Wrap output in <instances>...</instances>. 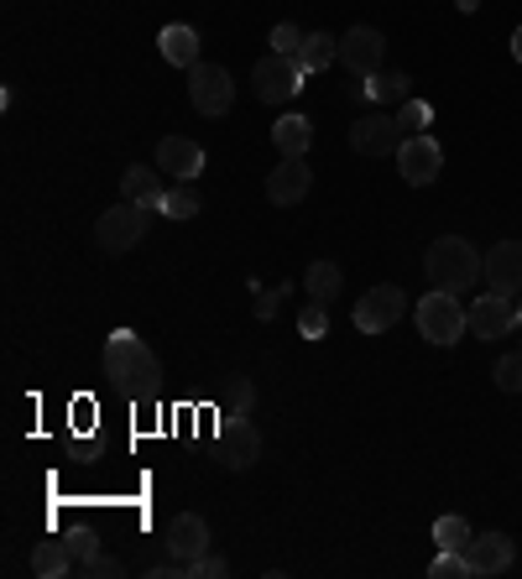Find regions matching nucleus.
<instances>
[{"mask_svg": "<svg viewBox=\"0 0 522 579\" xmlns=\"http://www.w3.org/2000/svg\"><path fill=\"white\" fill-rule=\"evenodd\" d=\"M188 100L199 116H230L236 105V79L225 74L220 63H194L188 68Z\"/></svg>", "mask_w": 522, "mask_h": 579, "instance_id": "obj_6", "label": "nucleus"}, {"mask_svg": "<svg viewBox=\"0 0 522 579\" xmlns=\"http://www.w3.org/2000/svg\"><path fill=\"white\" fill-rule=\"evenodd\" d=\"M465 329L476 335V340H502L518 329V303H507L502 293H486L465 308Z\"/></svg>", "mask_w": 522, "mask_h": 579, "instance_id": "obj_10", "label": "nucleus"}, {"mask_svg": "<svg viewBox=\"0 0 522 579\" xmlns=\"http://www.w3.org/2000/svg\"><path fill=\"white\" fill-rule=\"evenodd\" d=\"M79 575L84 579H121V559H110V554L95 548V554H84L79 559Z\"/></svg>", "mask_w": 522, "mask_h": 579, "instance_id": "obj_29", "label": "nucleus"}, {"mask_svg": "<svg viewBox=\"0 0 522 579\" xmlns=\"http://www.w3.org/2000/svg\"><path fill=\"white\" fill-rule=\"evenodd\" d=\"M428 120H434V105H423V100H402V116H398L402 131H413V136H418V131L428 125Z\"/></svg>", "mask_w": 522, "mask_h": 579, "instance_id": "obj_32", "label": "nucleus"}, {"mask_svg": "<svg viewBox=\"0 0 522 579\" xmlns=\"http://www.w3.org/2000/svg\"><path fill=\"white\" fill-rule=\"evenodd\" d=\"M162 178H157V167H126L121 173V199H131V204H146L152 215H162Z\"/></svg>", "mask_w": 522, "mask_h": 579, "instance_id": "obj_18", "label": "nucleus"}, {"mask_svg": "<svg viewBox=\"0 0 522 579\" xmlns=\"http://www.w3.org/2000/svg\"><path fill=\"white\" fill-rule=\"evenodd\" d=\"M230 575V564L220 559V554H204L199 564H194V579H225Z\"/></svg>", "mask_w": 522, "mask_h": 579, "instance_id": "obj_34", "label": "nucleus"}, {"mask_svg": "<svg viewBox=\"0 0 522 579\" xmlns=\"http://www.w3.org/2000/svg\"><path fill=\"white\" fill-rule=\"evenodd\" d=\"M32 575H37V579L74 575V543H68V538H42L37 548H32Z\"/></svg>", "mask_w": 522, "mask_h": 579, "instance_id": "obj_19", "label": "nucleus"}, {"mask_svg": "<svg viewBox=\"0 0 522 579\" xmlns=\"http://www.w3.org/2000/svg\"><path fill=\"white\" fill-rule=\"evenodd\" d=\"M497 386H502V392H522V350L497 360Z\"/></svg>", "mask_w": 522, "mask_h": 579, "instance_id": "obj_33", "label": "nucleus"}, {"mask_svg": "<svg viewBox=\"0 0 522 579\" xmlns=\"http://www.w3.org/2000/svg\"><path fill=\"white\" fill-rule=\"evenodd\" d=\"M439 167H444V146L434 136H407L398 146V173L407 183H413V188H428V183L439 178Z\"/></svg>", "mask_w": 522, "mask_h": 579, "instance_id": "obj_11", "label": "nucleus"}, {"mask_svg": "<svg viewBox=\"0 0 522 579\" xmlns=\"http://www.w3.org/2000/svg\"><path fill=\"white\" fill-rule=\"evenodd\" d=\"M146 225H152V209H146V204L121 199L116 209H105L100 220H95V245L110 251V256H126V251H137L141 245Z\"/></svg>", "mask_w": 522, "mask_h": 579, "instance_id": "obj_3", "label": "nucleus"}, {"mask_svg": "<svg viewBox=\"0 0 522 579\" xmlns=\"http://www.w3.org/2000/svg\"><path fill=\"white\" fill-rule=\"evenodd\" d=\"M303 37H308V32H298V26H293V21H278V26H272V53H282V58H298V47H303Z\"/></svg>", "mask_w": 522, "mask_h": 579, "instance_id": "obj_28", "label": "nucleus"}, {"mask_svg": "<svg viewBox=\"0 0 522 579\" xmlns=\"http://www.w3.org/2000/svg\"><path fill=\"white\" fill-rule=\"evenodd\" d=\"M308 188H314V173H308V162L303 157H282L272 173H267V199L278 204V209H293V204L308 199Z\"/></svg>", "mask_w": 522, "mask_h": 579, "instance_id": "obj_14", "label": "nucleus"}, {"mask_svg": "<svg viewBox=\"0 0 522 579\" xmlns=\"http://www.w3.org/2000/svg\"><path fill=\"white\" fill-rule=\"evenodd\" d=\"M413 319H418V335L428 345H455L465 335V308H460V298L444 293V287H434L428 298H418Z\"/></svg>", "mask_w": 522, "mask_h": 579, "instance_id": "obj_4", "label": "nucleus"}, {"mask_svg": "<svg viewBox=\"0 0 522 579\" xmlns=\"http://www.w3.org/2000/svg\"><path fill=\"white\" fill-rule=\"evenodd\" d=\"M486 287L491 293H522V240H502V245H491V256H486Z\"/></svg>", "mask_w": 522, "mask_h": 579, "instance_id": "obj_16", "label": "nucleus"}, {"mask_svg": "<svg viewBox=\"0 0 522 579\" xmlns=\"http://www.w3.org/2000/svg\"><path fill=\"white\" fill-rule=\"evenodd\" d=\"M303 79H308V74L298 68V58H282V53H267V58L251 68V89H257L261 105H287L303 89Z\"/></svg>", "mask_w": 522, "mask_h": 579, "instance_id": "obj_5", "label": "nucleus"}, {"mask_svg": "<svg viewBox=\"0 0 522 579\" xmlns=\"http://www.w3.org/2000/svg\"><path fill=\"white\" fill-rule=\"evenodd\" d=\"M402 314H407V293L392 287V282H382V287H371V293L356 303V329H361V335H387Z\"/></svg>", "mask_w": 522, "mask_h": 579, "instance_id": "obj_8", "label": "nucleus"}, {"mask_svg": "<svg viewBox=\"0 0 522 579\" xmlns=\"http://www.w3.org/2000/svg\"><path fill=\"white\" fill-rule=\"evenodd\" d=\"M455 6H460L465 17H470V11H476V6H481V0H455Z\"/></svg>", "mask_w": 522, "mask_h": 579, "instance_id": "obj_37", "label": "nucleus"}, {"mask_svg": "<svg viewBox=\"0 0 522 579\" xmlns=\"http://www.w3.org/2000/svg\"><path fill=\"white\" fill-rule=\"evenodd\" d=\"M340 287H345V272L335 266V261H314L308 272H303V293H308V303H329L340 298Z\"/></svg>", "mask_w": 522, "mask_h": 579, "instance_id": "obj_22", "label": "nucleus"}, {"mask_svg": "<svg viewBox=\"0 0 522 579\" xmlns=\"http://www.w3.org/2000/svg\"><path fill=\"white\" fill-rule=\"evenodd\" d=\"M518 324H522V298H518Z\"/></svg>", "mask_w": 522, "mask_h": 579, "instance_id": "obj_38", "label": "nucleus"}, {"mask_svg": "<svg viewBox=\"0 0 522 579\" xmlns=\"http://www.w3.org/2000/svg\"><path fill=\"white\" fill-rule=\"evenodd\" d=\"M215 460L225 470H251L261 460V434L251 418H220V439H215Z\"/></svg>", "mask_w": 522, "mask_h": 579, "instance_id": "obj_7", "label": "nucleus"}, {"mask_svg": "<svg viewBox=\"0 0 522 579\" xmlns=\"http://www.w3.org/2000/svg\"><path fill=\"white\" fill-rule=\"evenodd\" d=\"M382 58H387V37L377 26H350L340 37V63L356 74V79H371L382 74Z\"/></svg>", "mask_w": 522, "mask_h": 579, "instance_id": "obj_9", "label": "nucleus"}, {"mask_svg": "<svg viewBox=\"0 0 522 579\" xmlns=\"http://www.w3.org/2000/svg\"><path fill=\"white\" fill-rule=\"evenodd\" d=\"M476 538V533H470V522L465 517H439L434 522V543H439V548H455V554H465V543Z\"/></svg>", "mask_w": 522, "mask_h": 579, "instance_id": "obj_26", "label": "nucleus"}, {"mask_svg": "<svg viewBox=\"0 0 522 579\" xmlns=\"http://www.w3.org/2000/svg\"><path fill=\"white\" fill-rule=\"evenodd\" d=\"M512 58L522 63V26H518V32H512Z\"/></svg>", "mask_w": 522, "mask_h": 579, "instance_id": "obj_36", "label": "nucleus"}, {"mask_svg": "<svg viewBox=\"0 0 522 579\" xmlns=\"http://www.w3.org/2000/svg\"><path fill=\"white\" fill-rule=\"evenodd\" d=\"M423 272H428V282L444 287V293H470V287L486 277V256L465 236H439L423 251Z\"/></svg>", "mask_w": 522, "mask_h": 579, "instance_id": "obj_2", "label": "nucleus"}, {"mask_svg": "<svg viewBox=\"0 0 522 579\" xmlns=\"http://www.w3.org/2000/svg\"><path fill=\"white\" fill-rule=\"evenodd\" d=\"M282 303V287H257V319H272Z\"/></svg>", "mask_w": 522, "mask_h": 579, "instance_id": "obj_35", "label": "nucleus"}, {"mask_svg": "<svg viewBox=\"0 0 522 579\" xmlns=\"http://www.w3.org/2000/svg\"><path fill=\"white\" fill-rule=\"evenodd\" d=\"M162 58L173 63V68H194V63H199V32H194V26H183V21H173V26H162Z\"/></svg>", "mask_w": 522, "mask_h": 579, "instance_id": "obj_20", "label": "nucleus"}, {"mask_svg": "<svg viewBox=\"0 0 522 579\" xmlns=\"http://www.w3.org/2000/svg\"><path fill=\"white\" fill-rule=\"evenodd\" d=\"M298 335L303 340H324L329 335V314H324V303H308L298 314Z\"/></svg>", "mask_w": 522, "mask_h": 579, "instance_id": "obj_31", "label": "nucleus"}, {"mask_svg": "<svg viewBox=\"0 0 522 579\" xmlns=\"http://www.w3.org/2000/svg\"><path fill=\"white\" fill-rule=\"evenodd\" d=\"M460 575H470V564L455 548H439V559L428 564V579H460Z\"/></svg>", "mask_w": 522, "mask_h": 579, "instance_id": "obj_30", "label": "nucleus"}, {"mask_svg": "<svg viewBox=\"0 0 522 579\" xmlns=\"http://www.w3.org/2000/svg\"><path fill=\"white\" fill-rule=\"evenodd\" d=\"M350 146L361 152V157H392L402 146V125L398 116H382V110H371L366 120L350 125Z\"/></svg>", "mask_w": 522, "mask_h": 579, "instance_id": "obj_12", "label": "nucleus"}, {"mask_svg": "<svg viewBox=\"0 0 522 579\" xmlns=\"http://www.w3.org/2000/svg\"><path fill=\"white\" fill-rule=\"evenodd\" d=\"M105 381L121 386L126 397H157V386H162L157 356H152L131 329H116V335L105 340Z\"/></svg>", "mask_w": 522, "mask_h": 579, "instance_id": "obj_1", "label": "nucleus"}, {"mask_svg": "<svg viewBox=\"0 0 522 579\" xmlns=\"http://www.w3.org/2000/svg\"><path fill=\"white\" fill-rule=\"evenodd\" d=\"M162 543H167V554H173V559L199 564L204 554H209V522H204L199 512H178V517L167 522Z\"/></svg>", "mask_w": 522, "mask_h": 579, "instance_id": "obj_13", "label": "nucleus"}, {"mask_svg": "<svg viewBox=\"0 0 522 579\" xmlns=\"http://www.w3.org/2000/svg\"><path fill=\"white\" fill-rule=\"evenodd\" d=\"M157 167L162 173H173V178L194 183L204 173V146L188 136H162L157 141Z\"/></svg>", "mask_w": 522, "mask_h": 579, "instance_id": "obj_17", "label": "nucleus"}, {"mask_svg": "<svg viewBox=\"0 0 522 579\" xmlns=\"http://www.w3.org/2000/svg\"><path fill=\"white\" fill-rule=\"evenodd\" d=\"M272 146H278L282 157H308V146H314V120L282 116L278 125H272Z\"/></svg>", "mask_w": 522, "mask_h": 579, "instance_id": "obj_21", "label": "nucleus"}, {"mask_svg": "<svg viewBox=\"0 0 522 579\" xmlns=\"http://www.w3.org/2000/svg\"><path fill=\"white\" fill-rule=\"evenodd\" d=\"M251 381L246 376H236L230 386H225V397H220V418H251Z\"/></svg>", "mask_w": 522, "mask_h": 579, "instance_id": "obj_25", "label": "nucleus"}, {"mask_svg": "<svg viewBox=\"0 0 522 579\" xmlns=\"http://www.w3.org/2000/svg\"><path fill=\"white\" fill-rule=\"evenodd\" d=\"M199 209H204V199H199V188H194V183L178 178L167 194H162V215H167V220H194Z\"/></svg>", "mask_w": 522, "mask_h": 579, "instance_id": "obj_24", "label": "nucleus"}, {"mask_svg": "<svg viewBox=\"0 0 522 579\" xmlns=\"http://www.w3.org/2000/svg\"><path fill=\"white\" fill-rule=\"evenodd\" d=\"M512 538L507 533H476V538L465 543V564H470V575L486 579V575H502V569H512Z\"/></svg>", "mask_w": 522, "mask_h": 579, "instance_id": "obj_15", "label": "nucleus"}, {"mask_svg": "<svg viewBox=\"0 0 522 579\" xmlns=\"http://www.w3.org/2000/svg\"><path fill=\"white\" fill-rule=\"evenodd\" d=\"M329 63H340V37H329V32H308L298 47V68L303 74H324Z\"/></svg>", "mask_w": 522, "mask_h": 579, "instance_id": "obj_23", "label": "nucleus"}, {"mask_svg": "<svg viewBox=\"0 0 522 579\" xmlns=\"http://www.w3.org/2000/svg\"><path fill=\"white\" fill-rule=\"evenodd\" d=\"M371 100H392V105L413 100L407 95V74H371Z\"/></svg>", "mask_w": 522, "mask_h": 579, "instance_id": "obj_27", "label": "nucleus"}]
</instances>
